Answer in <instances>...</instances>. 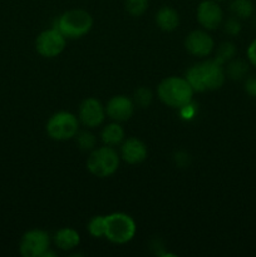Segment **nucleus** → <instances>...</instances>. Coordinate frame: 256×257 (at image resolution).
I'll return each mask as SVG.
<instances>
[{
  "mask_svg": "<svg viewBox=\"0 0 256 257\" xmlns=\"http://www.w3.org/2000/svg\"><path fill=\"white\" fill-rule=\"evenodd\" d=\"M248 73V64L243 60H233L228 64L227 68V74L231 79L233 80H240Z\"/></svg>",
  "mask_w": 256,
  "mask_h": 257,
  "instance_id": "obj_19",
  "label": "nucleus"
},
{
  "mask_svg": "<svg viewBox=\"0 0 256 257\" xmlns=\"http://www.w3.org/2000/svg\"><path fill=\"white\" fill-rule=\"evenodd\" d=\"M105 118V108L95 98H87L79 107V120L85 127L94 128L103 123Z\"/></svg>",
  "mask_w": 256,
  "mask_h": 257,
  "instance_id": "obj_9",
  "label": "nucleus"
},
{
  "mask_svg": "<svg viewBox=\"0 0 256 257\" xmlns=\"http://www.w3.org/2000/svg\"><path fill=\"white\" fill-rule=\"evenodd\" d=\"M80 242V236L74 228H60L54 235V243L58 248L63 251H69L77 247Z\"/></svg>",
  "mask_w": 256,
  "mask_h": 257,
  "instance_id": "obj_14",
  "label": "nucleus"
},
{
  "mask_svg": "<svg viewBox=\"0 0 256 257\" xmlns=\"http://www.w3.org/2000/svg\"><path fill=\"white\" fill-rule=\"evenodd\" d=\"M225 32L230 35H237L241 32V23L238 18L232 17L225 23Z\"/></svg>",
  "mask_w": 256,
  "mask_h": 257,
  "instance_id": "obj_24",
  "label": "nucleus"
},
{
  "mask_svg": "<svg viewBox=\"0 0 256 257\" xmlns=\"http://www.w3.org/2000/svg\"><path fill=\"white\" fill-rule=\"evenodd\" d=\"M65 39L67 38L58 29L45 30L38 35L35 40V49L42 57L54 58L58 57L65 48Z\"/></svg>",
  "mask_w": 256,
  "mask_h": 257,
  "instance_id": "obj_8",
  "label": "nucleus"
},
{
  "mask_svg": "<svg viewBox=\"0 0 256 257\" xmlns=\"http://www.w3.org/2000/svg\"><path fill=\"white\" fill-rule=\"evenodd\" d=\"M185 47L190 54L195 57H207L213 50V39L202 30H195L190 33L185 40Z\"/></svg>",
  "mask_w": 256,
  "mask_h": 257,
  "instance_id": "obj_11",
  "label": "nucleus"
},
{
  "mask_svg": "<svg viewBox=\"0 0 256 257\" xmlns=\"http://www.w3.org/2000/svg\"><path fill=\"white\" fill-rule=\"evenodd\" d=\"M247 58L248 60H250L251 64H252L253 67H256V39L253 40L250 44V47H248Z\"/></svg>",
  "mask_w": 256,
  "mask_h": 257,
  "instance_id": "obj_26",
  "label": "nucleus"
},
{
  "mask_svg": "<svg viewBox=\"0 0 256 257\" xmlns=\"http://www.w3.org/2000/svg\"><path fill=\"white\" fill-rule=\"evenodd\" d=\"M245 89L247 92V94L256 97V77H251L246 80Z\"/></svg>",
  "mask_w": 256,
  "mask_h": 257,
  "instance_id": "obj_25",
  "label": "nucleus"
},
{
  "mask_svg": "<svg viewBox=\"0 0 256 257\" xmlns=\"http://www.w3.org/2000/svg\"><path fill=\"white\" fill-rule=\"evenodd\" d=\"M100 137H102L103 143L105 146L112 147V146H117L122 142L123 138H124V131L118 122L110 123L103 128Z\"/></svg>",
  "mask_w": 256,
  "mask_h": 257,
  "instance_id": "obj_16",
  "label": "nucleus"
},
{
  "mask_svg": "<svg viewBox=\"0 0 256 257\" xmlns=\"http://www.w3.org/2000/svg\"><path fill=\"white\" fill-rule=\"evenodd\" d=\"M186 79L195 92L216 90L225 82V72L221 63L216 59L196 64L187 70Z\"/></svg>",
  "mask_w": 256,
  "mask_h": 257,
  "instance_id": "obj_1",
  "label": "nucleus"
},
{
  "mask_svg": "<svg viewBox=\"0 0 256 257\" xmlns=\"http://www.w3.org/2000/svg\"><path fill=\"white\" fill-rule=\"evenodd\" d=\"M148 0H125V10L133 17H140L146 12Z\"/></svg>",
  "mask_w": 256,
  "mask_h": 257,
  "instance_id": "obj_21",
  "label": "nucleus"
},
{
  "mask_svg": "<svg viewBox=\"0 0 256 257\" xmlns=\"http://www.w3.org/2000/svg\"><path fill=\"white\" fill-rule=\"evenodd\" d=\"M235 54H236L235 45L230 42H226V43H222V44L218 47L217 54H216L215 59L217 60L218 63H221V64H225L226 62L232 59V58L235 57Z\"/></svg>",
  "mask_w": 256,
  "mask_h": 257,
  "instance_id": "obj_20",
  "label": "nucleus"
},
{
  "mask_svg": "<svg viewBox=\"0 0 256 257\" xmlns=\"http://www.w3.org/2000/svg\"><path fill=\"white\" fill-rule=\"evenodd\" d=\"M93 18L88 12L73 9L63 13L55 22L54 28L59 30L68 39H79L90 32Z\"/></svg>",
  "mask_w": 256,
  "mask_h": 257,
  "instance_id": "obj_3",
  "label": "nucleus"
},
{
  "mask_svg": "<svg viewBox=\"0 0 256 257\" xmlns=\"http://www.w3.org/2000/svg\"><path fill=\"white\" fill-rule=\"evenodd\" d=\"M75 137H77V143L80 150L89 151L94 148L95 137L90 132H87V131H84V132H78Z\"/></svg>",
  "mask_w": 256,
  "mask_h": 257,
  "instance_id": "obj_22",
  "label": "nucleus"
},
{
  "mask_svg": "<svg viewBox=\"0 0 256 257\" xmlns=\"http://www.w3.org/2000/svg\"><path fill=\"white\" fill-rule=\"evenodd\" d=\"M105 230H107L105 216H94L88 223V231L93 237H105Z\"/></svg>",
  "mask_w": 256,
  "mask_h": 257,
  "instance_id": "obj_18",
  "label": "nucleus"
},
{
  "mask_svg": "<svg viewBox=\"0 0 256 257\" xmlns=\"http://www.w3.org/2000/svg\"><path fill=\"white\" fill-rule=\"evenodd\" d=\"M135 110L132 99L125 95H115L110 98L105 105V114L114 122H125L130 119Z\"/></svg>",
  "mask_w": 256,
  "mask_h": 257,
  "instance_id": "obj_12",
  "label": "nucleus"
},
{
  "mask_svg": "<svg viewBox=\"0 0 256 257\" xmlns=\"http://www.w3.org/2000/svg\"><path fill=\"white\" fill-rule=\"evenodd\" d=\"M119 166V156L110 146L97 148L89 155L87 160V168L97 177H109Z\"/></svg>",
  "mask_w": 256,
  "mask_h": 257,
  "instance_id": "obj_4",
  "label": "nucleus"
},
{
  "mask_svg": "<svg viewBox=\"0 0 256 257\" xmlns=\"http://www.w3.org/2000/svg\"><path fill=\"white\" fill-rule=\"evenodd\" d=\"M50 238L45 231L30 230L23 235L19 250L24 257H43L49 250Z\"/></svg>",
  "mask_w": 256,
  "mask_h": 257,
  "instance_id": "obj_7",
  "label": "nucleus"
},
{
  "mask_svg": "<svg viewBox=\"0 0 256 257\" xmlns=\"http://www.w3.org/2000/svg\"><path fill=\"white\" fill-rule=\"evenodd\" d=\"M231 12L238 19H247L253 13V4L251 0H233L230 5Z\"/></svg>",
  "mask_w": 256,
  "mask_h": 257,
  "instance_id": "obj_17",
  "label": "nucleus"
},
{
  "mask_svg": "<svg viewBox=\"0 0 256 257\" xmlns=\"http://www.w3.org/2000/svg\"><path fill=\"white\" fill-rule=\"evenodd\" d=\"M120 157L130 165H137L147 157V147L138 138H128L120 147Z\"/></svg>",
  "mask_w": 256,
  "mask_h": 257,
  "instance_id": "obj_13",
  "label": "nucleus"
},
{
  "mask_svg": "<svg viewBox=\"0 0 256 257\" xmlns=\"http://www.w3.org/2000/svg\"><path fill=\"white\" fill-rule=\"evenodd\" d=\"M223 19L222 9L213 0H205L197 8V20L205 29H217Z\"/></svg>",
  "mask_w": 256,
  "mask_h": 257,
  "instance_id": "obj_10",
  "label": "nucleus"
},
{
  "mask_svg": "<svg viewBox=\"0 0 256 257\" xmlns=\"http://www.w3.org/2000/svg\"><path fill=\"white\" fill-rule=\"evenodd\" d=\"M156 23L161 30L172 32L180 24V17L175 9L170 7H163L156 14Z\"/></svg>",
  "mask_w": 256,
  "mask_h": 257,
  "instance_id": "obj_15",
  "label": "nucleus"
},
{
  "mask_svg": "<svg viewBox=\"0 0 256 257\" xmlns=\"http://www.w3.org/2000/svg\"><path fill=\"white\" fill-rule=\"evenodd\" d=\"M79 131V120L69 112H58L49 118L47 133L54 141H68Z\"/></svg>",
  "mask_w": 256,
  "mask_h": 257,
  "instance_id": "obj_6",
  "label": "nucleus"
},
{
  "mask_svg": "<svg viewBox=\"0 0 256 257\" xmlns=\"http://www.w3.org/2000/svg\"><path fill=\"white\" fill-rule=\"evenodd\" d=\"M107 217V230L105 237L113 243L123 245L135 237L136 222L130 215L123 212H114L105 216Z\"/></svg>",
  "mask_w": 256,
  "mask_h": 257,
  "instance_id": "obj_5",
  "label": "nucleus"
},
{
  "mask_svg": "<svg viewBox=\"0 0 256 257\" xmlns=\"http://www.w3.org/2000/svg\"><path fill=\"white\" fill-rule=\"evenodd\" d=\"M135 102L136 104H138L142 108L148 107L151 102H152V93H151V90L145 87L138 88L135 93Z\"/></svg>",
  "mask_w": 256,
  "mask_h": 257,
  "instance_id": "obj_23",
  "label": "nucleus"
},
{
  "mask_svg": "<svg viewBox=\"0 0 256 257\" xmlns=\"http://www.w3.org/2000/svg\"><path fill=\"white\" fill-rule=\"evenodd\" d=\"M158 97L166 105L172 108H183L192 100V87L187 79L180 77H170L163 79L157 88Z\"/></svg>",
  "mask_w": 256,
  "mask_h": 257,
  "instance_id": "obj_2",
  "label": "nucleus"
},
{
  "mask_svg": "<svg viewBox=\"0 0 256 257\" xmlns=\"http://www.w3.org/2000/svg\"><path fill=\"white\" fill-rule=\"evenodd\" d=\"M216 2H223V0H216Z\"/></svg>",
  "mask_w": 256,
  "mask_h": 257,
  "instance_id": "obj_27",
  "label": "nucleus"
}]
</instances>
